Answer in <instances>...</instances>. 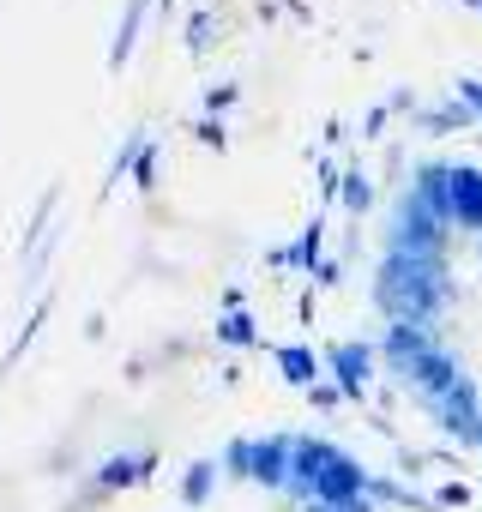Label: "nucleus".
<instances>
[{
    "mask_svg": "<svg viewBox=\"0 0 482 512\" xmlns=\"http://www.w3.org/2000/svg\"><path fill=\"white\" fill-rule=\"evenodd\" d=\"M163 512H392V500L344 434L254 422L205 440L175 470Z\"/></svg>",
    "mask_w": 482,
    "mask_h": 512,
    "instance_id": "nucleus-1",
    "label": "nucleus"
}]
</instances>
